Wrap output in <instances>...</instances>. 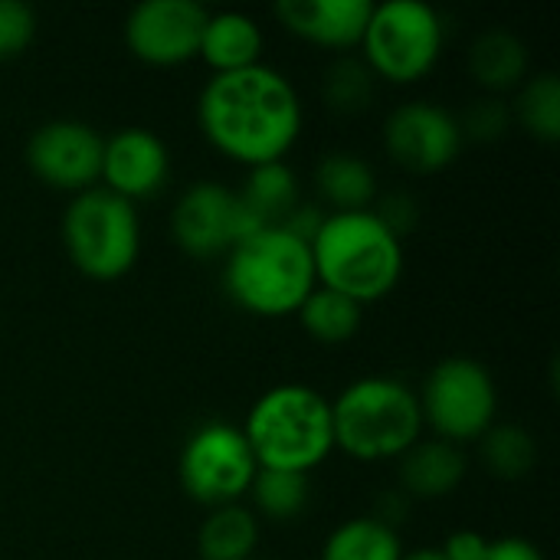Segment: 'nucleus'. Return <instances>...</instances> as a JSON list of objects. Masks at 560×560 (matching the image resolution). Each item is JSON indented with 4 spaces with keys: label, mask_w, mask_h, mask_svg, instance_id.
<instances>
[{
    "label": "nucleus",
    "mask_w": 560,
    "mask_h": 560,
    "mask_svg": "<svg viewBox=\"0 0 560 560\" xmlns=\"http://www.w3.org/2000/svg\"><path fill=\"white\" fill-rule=\"evenodd\" d=\"M203 138L246 167L282 161L302 135V98L289 75L249 66L213 75L197 98Z\"/></svg>",
    "instance_id": "nucleus-1"
},
{
    "label": "nucleus",
    "mask_w": 560,
    "mask_h": 560,
    "mask_svg": "<svg viewBox=\"0 0 560 560\" xmlns=\"http://www.w3.org/2000/svg\"><path fill=\"white\" fill-rule=\"evenodd\" d=\"M308 249L315 282L358 305L387 299L404 276V240L394 236L374 210L325 213Z\"/></svg>",
    "instance_id": "nucleus-2"
},
{
    "label": "nucleus",
    "mask_w": 560,
    "mask_h": 560,
    "mask_svg": "<svg viewBox=\"0 0 560 560\" xmlns=\"http://www.w3.org/2000/svg\"><path fill=\"white\" fill-rule=\"evenodd\" d=\"M259 469L308 476L335 453L331 400L308 384H276L240 427Z\"/></svg>",
    "instance_id": "nucleus-3"
},
{
    "label": "nucleus",
    "mask_w": 560,
    "mask_h": 560,
    "mask_svg": "<svg viewBox=\"0 0 560 560\" xmlns=\"http://www.w3.org/2000/svg\"><path fill=\"white\" fill-rule=\"evenodd\" d=\"M226 295L249 315L285 318L302 308L315 282V262L305 240L282 226L249 233L226 253Z\"/></svg>",
    "instance_id": "nucleus-4"
},
{
    "label": "nucleus",
    "mask_w": 560,
    "mask_h": 560,
    "mask_svg": "<svg viewBox=\"0 0 560 560\" xmlns=\"http://www.w3.org/2000/svg\"><path fill=\"white\" fill-rule=\"evenodd\" d=\"M423 410L417 390L397 377L351 381L331 400L335 450L361 459H400L417 440H423Z\"/></svg>",
    "instance_id": "nucleus-5"
},
{
    "label": "nucleus",
    "mask_w": 560,
    "mask_h": 560,
    "mask_svg": "<svg viewBox=\"0 0 560 560\" xmlns=\"http://www.w3.org/2000/svg\"><path fill=\"white\" fill-rule=\"evenodd\" d=\"M62 246L82 276L95 282L121 279L135 269L141 253V220L135 203L105 187L75 194L62 213Z\"/></svg>",
    "instance_id": "nucleus-6"
},
{
    "label": "nucleus",
    "mask_w": 560,
    "mask_h": 560,
    "mask_svg": "<svg viewBox=\"0 0 560 560\" xmlns=\"http://www.w3.org/2000/svg\"><path fill=\"white\" fill-rule=\"evenodd\" d=\"M446 26L443 16L423 0H384L374 3L361 36L364 62L377 79L410 85L430 75L443 56Z\"/></svg>",
    "instance_id": "nucleus-7"
},
{
    "label": "nucleus",
    "mask_w": 560,
    "mask_h": 560,
    "mask_svg": "<svg viewBox=\"0 0 560 560\" xmlns=\"http://www.w3.org/2000/svg\"><path fill=\"white\" fill-rule=\"evenodd\" d=\"M417 397L423 423L433 427L436 440H446L453 446L479 440L499 413V390L489 368L463 354L443 358L430 371Z\"/></svg>",
    "instance_id": "nucleus-8"
},
{
    "label": "nucleus",
    "mask_w": 560,
    "mask_h": 560,
    "mask_svg": "<svg viewBox=\"0 0 560 560\" xmlns=\"http://www.w3.org/2000/svg\"><path fill=\"white\" fill-rule=\"evenodd\" d=\"M256 472L259 466L243 430L223 420L197 427L177 463L180 489L207 509L236 505L249 492Z\"/></svg>",
    "instance_id": "nucleus-9"
},
{
    "label": "nucleus",
    "mask_w": 560,
    "mask_h": 560,
    "mask_svg": "<svg viewBox=\"0 0 560 560\" xmlns=\"http://www.w3.org/2000/svg\"><path fill=\"white\" fill-rule=\"evenodd\" d=\"M256 230L259 226L240 203L236 190L217 180L190 184L171 210L174 243L194 259L226 256L236 243H243Z\"/></svg>",
    "instance_id": "nucleus-10"
},
{
    "label": "nucleus",
    "mask_w": 560,
    "mask_h": 560,
    "mask_svg": "<svg viewBox=\"0 0 560 560\" xmlns=\"http://www.w3.org/2000/svg\"><path fill=\"white\" fill-rule=\"evenodd\" d=\"M384 148L394 164L413 174H436L463 151L459 118L427 98L404 102L384 121Z\"/></svg>",
    "instance_id": "nucleus-11"
},
{
    "label": "nucleus",
    "mask_w": 560,
    "mask_h": 560,
    "mask_svg": "<svg viewBox=\"0 0 560 560\" xmlns=\"http://www.w3.org/2000/svg\"><path fill=\"white\" fill-rule=\"evenodd\" d=\"M102 135L75 118H52L26 138L30 171L52 190L82 194L95 187L102 171Z\"/></svg>",
    "instance_id": "nucleus-12"
},
{
    "label": "nucleus",
    "mask_w": 560,
    "mask_h": 560,
    "mask_svg": "<svg viewBox=\"0 0 560 560\" xmlns=\"http://www.w3.org/2000/svg\"><path fill=\"white\" fill-rule=\"evenodd\" d=\"M207 16L194 0H141L125 20V43L148 66H184L200 52Z\"/></svg>",
    "instance_id": "nucleus-13"
},
{
    "label": "nucleus",
    "mask_w": 560,
    "mask_h": 560,
    "mask_svg": "<svg viewBox=\"0 0 560 560\" xmlns=\"http://www.w3.org/2000/svg\"><path fill=\"white\" fill-rule=\"evenodd\" d=\"M171 174V151L151 128H118L102 141V171L105 190L125 197L128 203L161 194Z\"/></svg>",
    "instance_id": "nucleus-14"
},
{
    "label": "nucleus",
    "mask_w": 560,
    "mask_h": 560,
    "mask_svg": "<svg viewBox=\"0 0 560 560\" xmlns=\"http://www.w3.org/2000/svg\"><path fill=\"white\" fill-rule=\"evenodd\" d=\"M371 10V0H279L276 20L312 46L351 49L361 46Z\"/></svg>",
    "instance_id": "nucleus-15"
},
{
    "label": "nucleus",
    "mask_w": 560,
    "mask_h": 560,
    "mask_svg": "<svg viewBox=\"0 0 560 560\" xmlns=\"http://www.w3.org/2000/svg\"><path fill=\"white\" fill-rule=\"evenodd\" d=\"M466 456L446 440H417L400 456V492L407 499L436 502L456 492L466 479Z\"/></svg>",
    "instance_id": "nucleus-16"
},
{
    "label": "nucleus",
    "mask_w": 560,
    "mask_h": 560,
    "mask_svg": "<svg viewBox=\"0 0 560 560\" xmlns=\"http://www.w3.org/2000/svg\"><path fill=\"white\" fill-rule=\"evenodd\" d=\"M203 62L213 69V75L240 72L249 66H259L262 59V26L243 13V10H220L207 16L200 52Z\"/></svg>",
    "instance_id": "nucleus-17"
},
{
    "label": "nucleus",
    "mask_w": 560,
    "mask_h": 560,
    "mask_svg": "<svg viewBox=\"0 0 560 560\" xmlns=\"http://www.w3.org/2000/svg\"><path fill=\"white\" fill-rule=\"evenodd\" d=\"M315 190L331 207V213H358L371 210L377 200L374 167L354 151H328L315 164Z\"/></svg>",
    "instance_id": "nucleus-18"
},
{
    "label": "nucleus",
    "mask_w": 560,
    "mask_h": 560,
    "mask_svg": "<svg viewBox=\"0 0 560 560\" xmlns=\"http://www.w3.org/2000/svg\"><path fill=\"white\" fill-rule=\"evenodd\" d=\"M528 69H532L528 46L512 30H499V26L486 30L482 36H476L469 49V72L489 95L518 89L528 79Z\"/></svg>",
    "instance_id": "nucleus-19"
},
{
    "label": "nucleus",
    "mask_w": 560,
    "mask_h": 560,
    "mask_svg": "<svg viewBox=\"0 0 560 560\" xmlns=\"http://www.w3.org/2000/svg\"><path fill=\"white\" fill-rule=\"evenodd\" d=\"M236 197L259 230L282 226L285 217L302 203L299 177L285 161L246 167V177H243V187L236 190Z\"/></svg>",
    "instance_id": "nucleus-20"
},
{
    "label": "nucleus",
    "mask_w": 560,
    "mask_h": 560,
    "mask_svg": "<svg viewBox=\"0 0 560 560\" xmlns=\"http://www.w3.org/2000/svg\"><path fill=\"white\" fill-rule=\"evenodd\" d=\"M259 545L256 515L246 505H220L210 509L197 532L200 560H253Z\"/></svg>",
    "instance_id": "nucleus-21"
},
{
    "label": "nucleus",
    "mask_w": 560,
    "mask_h": 560,
    "mask_svg": "<svg viewBox=\"0 0 560 560\" xmlns=\"http://www.w3.org/2000/svg\"><path fill=\"white\" fill-rule=\"evenodd\" d=\"M302 328L318 341V345H345L361 331L364 322V305L351 302L341 292H331L325 285H315L302 308L295 312Z\"/></svg>",
    "instance_id": "nucleus-22"
},
{
    "label": "nucleus",
    "mask_w": 560,
    "mask_h": 560,
    "mask_svg": "<svg viewBox=\"0 0 560 560\" xmlns=\"http://www.w3.org/2000/svg\"><path fill=\"white\" fill-rule=\"evenodd\" d=\"M404 545L397 528H387L374 515L341 522L322 545V560H400Z\"/></svg>",
    "instance_id": "nucleus-23"
},
{
    "label": "nucleus",
    "mask_w": 560,
    "mask_h": 560,
    "mask_svg": "<svg viewBox=\"0 0 560 560\" xmlns=\"http://www.w3.org/2000/svg\"><path fill=\"white\" fill-rule=\"evenodd\" d=\"M479 456H482L486 469L495 479L515 482V479H525L535 469V463H538V443L518 423H492L479 436Z\"/></svg>",
    "instance_id": "nucleus-24"
},
{
    "label": "nucleus",
    "mask_w": 560,
    "mask_h": 560,
    "mask_svg": "<svg viewBox=\"0 0 560 560\" xmlns=\"http://www.w3.org/2000/svg\"><path fill=\"white\" fill-rule=\"evenodd\" d=\"M512 118L538 141L555 144L560 138V79L555 72H535L518 85Z\"/></svg>",
    "instance_id": "nucleus-25"
},
{
    "label": "nucleus",
    "mask_w": 560,
    "mask_h": 560,
    "mask_svg": "<svg viewBox=\"0 0 560 560\" xmlns=\"http://www.w3.org/2000/svg\"><path fill=\"white\" fill-rule=\"evenodd\" d=\"M322 98L338 115H361L377 98V75L358 56H338L322 75Z\"/></svg>",
    "instance_id": "nucleus-26"
},
{
    "label": "nucleus",
    "mask_w": 560,
    "mask_h": 560,
    "mask_svg": "<svg viewBox=\"0 0 560 560\" xmlns=\"http://www.w3.org/2000/svg\"><path fill=\"white\" fill-rule=\"evenodd\" d=\"M253 502L256 509L272 518V522H292L308 509L312 499V482L302 472H282V469H259L253 486Z\"/></svg>",
    "instance_id": "nucleus-27"
},
{
    "label": "nucleus",
    "mask_w": 560,
    "mask_h": 560,
    "mask_svg": "<svg viewBox=\"0 0 560 560\" xmlns=\"http://www.w3.org/2000/svg\"><path fill=\"white\" fill-rule=\"evenodd\" d=\"M512 121H515L512 105L505 98H499V95H486V98L469 102V108L459 118V131H463V141L472 138V141L492 144L509 131Z\"/></svg>",
    "instance_id": "nucleus-28"
},
{
    "label": "nucleus",
    "mask_w": 560,
    "mask_h": 560,
    "mask_svg": "<svg viewBox=\"0 0 560 560\" xmlns=\"http://www.w3.org/2000/svg\"><path fill=\"white\" fill-rule=\"evenodd\" d=\"M36 36V13L23 0H0V62L16 59Z\"/></svg>",
    "instance_id": "nucleus-29"
},
{
    "label": "nucleus",
    "mask_w": 560,
    "mask_h": 560,
    "mask_svg": "<svg viewBox=\"0 0 560 560\" xmlns=\"http://www.w3.org/2000/svg\"><path fill=\"white\" fill-rule=\"evenodd\" d=\"M374 217L394 233V236H407L413 226H417V217H420V207H417V200L410 197V194H404V190H390V194H384V197H377V210H374Z\"/></svg>",
    "instance_id": "nucleus-30"
},
{
    "label": "nucleus",
    "mask_w": 560,
    "mask_h": 560,
    "mask_svg": "<svg viewBox=\"0 0 560 560\" xmlns=\"http://www.w3.org/2000/svg\"><path fill=\"white\" fill-rule=\"evenodd\" d=\"M489 545L492 541L486 535L466 528V532H453L440 551L446 555V560H486L489 558Z\"/></svg>",
    "instance_id": "nucleus-31"
},
{
    "label": "nucleus",
    "mask_w": 560,
    "mask_h": 560,
    "mask_svg": "<svg viewBox=\"0 0 560 560\" xmlns=\"http://www.w3.org/2000/svg\"><path fill=\"white\" fill-rule=\"evenodd\" d=\"M486 560H545V555L528 538H499L489 545Z\"/></svg>",
    "instance_id": "nucleus-32"
},
{
    "label": "nucleus",
    "mask_w": 560,
    "mask_h": 560,
    "mask_svg": "<svg viewBox=\"0 0 560 560\" xmlns=\"http://www.w3.org/2000/svg\"><path fill=\"white\" fill-rule=\"evenodd\" d=\"M400 560H446V555L440 548H417V551H407Z\"/></svg>",
    "instance_id": "nucleus-33"
}]
</instances>
